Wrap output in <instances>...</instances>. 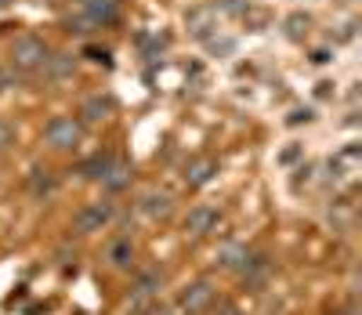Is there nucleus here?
Returning <instances> with one entry per match:
<instances>
[{
	"mask_svg": "<svg viewBox=\"0 0 362 315\" xmlns=\"http://www.w3.org/2000/svg\"><path fill=\"white\" fill-rule=\"evenodd\" d=\"M119 11H124V0H76V11L66 18V25H69V33L87 37L95 29L116 25Z\"/></svg>",
	"mask_w": 362,
	"mask_h": 315,
	"instance_id": "f257e3e1",
	"label": "nucleus"
},
{
	"mask_svg": "<svg viewBox=\"0 0 362 315\" xmlns=\"http://www.w3.org/2000/svg\"><path fill=\"white\" fill-rule=\"evenodd\" d=\"M47 55H51V44H47L44 37H37V33H22V37L11 40L8 66H15V69L25 73V76H33V73H40V66L47 62Z\"/></svg>",
	"mask_w": 362,
	"mask_h": 315,
	"instance_id": "f03ea898",
	"label": "nucleus"
},
{
	"mask_svg": "<svg viewBox=\"0 0 362 315\" xmlns=\"http://www.w3.org/2000/svg\"><path fill=\"white\" fill-rule=\"evenodd\" d=\"M214 301H218V282L206 279V275H199V279L185 282V287L177 290L174 311H177V315H206L210 308H214Z\"/></svg>",
	"mask_w": 362,
	"mask_h": 315,
	"instance_id": "7ed1b4c3",
	"label": "nucleus"
},
{
	"mask_svg": "<svg viewBox=\"0 0 362 315\" xmlns=\"http://www.w3.org/2000/svg\"><path fill=\"white\" fill-rule=\"evenodd\" d=\"M83 142V123L76 116H51L44 123V145L54 152H76Z\"/></svg>",
	"mask_w": 362,
	"mask_h": 315,
	"instance_id": "20e7f679",
	"label": "nucleus"
},
{
	"mask_svg": "<svg viewBox=\"0 0 362 315\" xmlns=\"http://www.w3.org/2000/svg\"><path fill=\"white\" fill-rule=\"evenodd\" d=\"M112 217H116V203L112 200H90L83 203L76 214H73V236H95L102 232L105 225H112Z\"/></svg>",
	"mask_w": 362,
	"mask_h": 315,
	"instance_id": "39448f33",
	"label": "nucleus"
},
{
	"mask_svg": "<svg viewBox=\"0 0 362 315\" xmlns=\"http://www.w3.org/2000/svg\"><path fill=\"white\" fill-rule=\"evenodd\" d=\"M134 210L145 217V222L167 225L177 214V200H174V193H167V188H145V193L138 196V203H134Z\"/></svg>",
	"mask_w": 362,
	"mask_h": 315,
	"instance_id": "423d86ee",
	"label": "nucleus"
},
{
	"mask_svg": "<svg viewBox=\"0 0 362 315\" xmlns=\"http://www.w3.org/2000/svg\"><path fill=\"white\" fill-rule=\"evenodd\" d=\"M218 225H221V207H214V203H196V207H189L185 222H181L185 236H192V239H206L210 232H218Z\"/></svg>",
	"mask_w": 362,
	"mask_h": 315,
	"instance_id": "0eeeda50",
	"label": "nucleus"
},
{
	"mask_svg": "<svg viewBox=\"0 0 362 315\" xmlns=\"http://www.w3.org/2000/svg\"><path fill=\"white\" fill-rule=\"evenodd\" d=\"M239 279H243V290H250V294H261L268 282H272V275H276V261H272V254H254L250 250V258H247V265L235 272Z\"/></svg>",
	"mask_w": 362,
	"mask_h": 315,
	"instance_id": "6e6552de",
	"label": "nucleus"
},
{
	"mask_svg": "<svg viewBox=\"0 0 362 315\" xmlns=\"http://www.w3.org/2000/svg\"><path fill=\"white\" fill-rule=\"evenodd\" d=\"M105 265H109L112 272L131 275V272L138 268V243H134V236H116V239L105 246Z\"/></svg>",
	"mask_w": 362,
	"mask_h": 315,
	"instance_id": "1a4fd4ad",
	"label": "nucleus"
},
{
	"mask_svg": "<svg viewBox=\"0 0 362 315\" xmlns=\"http://www.w3.org/2000/svg\"><path fill=\"white\" fill-rule=\"evenodd\" d=\"M163 287V268H134V282H131V304L134 308H145L153 304V297L160 294Z\"/></svg>",
	"mask_w": 362,
	"mask_h": 315,
	"instance_id": "9d476101",
	"label": "nucleus"
},
{
	"mask_svg": "<svg viewBox=\"0 0 362 315\" xmlns=\"http://www.w3.org/2000/svg\"><path fill=\"white\" fill-rule=\"evenodd\" d=\"M109 196H119V193H127V188L134 185V164L124 160V156H112V164L105 167L102 181H98Z\"/></svg>",
	"mask_w": 362,
	"mask_h": 315,
	"instance_id": "9b49d317",
	"label": "nucleus"
},
{
	"mask_svg": "<svg viewBox=\"0 0 362 315\" xmlns=\"http://www.w3.org/2000/svg\"><path fill=\"white\" fill-rule=\"evenodd\" d=\"M116 116V98L112 94H87V98L80 102V113H76V120L83 123H105V120H112Z\"/></svg>",
	"mask_w": 362,
	"mask_h": 315,
	"instance_id": "f8f14e48",
	"label": "nucleus"
},
{
	"mask_svg": "<svg viewBox=\"0 0 362 315\" xmlns=\"http://www.w3.org/2000/svg\"><path fill=\"white\" fill-rule=\"evenodd\" d=\"M76 55L73 51H51L47 55V62L40 66V76L47 80V84H62V80H69L73 73H76Z\"/></svg>",
	"mask_w": 362,
	"mask_h": 315,
	"instance_id": "ddd939ff",
	"label": "nucleus"
},
{
	"mask_svg": "<svg viewBox=\"0 0 362 315\" xmlns=\"http://www.w3.org/2000/svg\"><path fill=\"white\" fill-rule=\"evenodd\" d=\"M54 188H58V174L51 171V167H33L25 174V193L33 196V200H51L54 196Z\"/></svg>",
	"mask_w": 362,
	"mask_h": 315,
	"instance_id": "4468645a",
	"label": "nucleus"
},
{
	"mask_svg": "<svg viewBox=\"0 0 362 315\" xmlns=\"http://www.w3.org/2000/svg\"><path fill=\"white\" fill-rule=\"evenodd\" d=\"M218 178V160L214 156H196V160L185 164V185L189 188H206Z\"/></svg>",
	"mask_w": 362,
	"mask_h": 315,
	"instance_id": "2eb2a0df",
	"label": "nucleus"
},
{
	"mask_svg": "<svg viewBox=\"0 0 362 315\" xmlns=\"http://www.w3.org/2000/svg\"><path fill=\"white\" fill-rule=\"evenodd\" d=\"M247 258H250V246L239 243V239H225L218 246V268L221 272H239V268L247 265Z\"/></svg>",
	"mask_w": 362,
	"mask_h": 315,
	"instance_id": "dca6fc26",
	"label": "nucleus"
},
{
	"mask_svg": "<svg viewBox=\"0 0 362 315\" xmlns=\"http://www.w3.org/2000/svg\"><path fill=\"white\" fill-rule=\"evenodd\" d=\"M214 8H196V11H189V33L192 37H199V40H206V33H214Z\"/></svg>",
	"mask_w": 362,
	"mask_h": 315,
	"instance_id": "f3484780",
	"label": "nucleus"
},
{
	"mask_svg": "<svg viewBox=\"0 0 362 315\" xmlns=\"http://www.w3.org/2000/svg\"><path fill=\"white\" fill-rule=\"evenodd\" d=\"M112 156H116V152H95L90 160L80 164V178H83V181H102L105 167L112 164Z\"/></svg>",
	"mask_w": 362,
	"mask_h": 315,
	"instance_id": "a211bd4d",
	"label": "nucleus"
},
{
	"mask_svg": "<svg viewBox=\"0 0 362 315\" xmlns=\"http://www.w3.org/2000/svg\"><path fill=\"white\" fill-rule=\"evenodd\" d=\"M308 29H312V15H305V11H293V15L283 18V33H286V40H305V37H308Z\"/></svg>",
	"mask_w": 362,
	"mask_h": 315,
	"instance_id": "6ab92c4d",
	"label": "nucleus"
},
{
	"mask_svg": "<svg viewBox=\"0 0 362 315\" xmlns=\"http://www.w3.org/2000/svg\"><path fill=\"white\" fill-rule=\"evenodd\" d=\"M83 58H87V62H95V66H105V69H112V51H109V47L87 44V47H83Z\"/></svg>",
	"mask_w": 362,
	"mask_h": 315,
	"instance_id": "aec40b11",
	"label": "nucleus"
},
{
	"mask_svg": "<svg viewBox=\"0 0 362 315\" xmlns=\"http://www.w3.org/2000/svg\"><path fill=\"white\" fill-rule=\"evenodd\" d=\"M22 84H25V73H18L15 66H0V91H11Z\"/></svg>",
	"mask_w": 362,
	"mask_h": 315,
	"instance_id": "412c9836",
	"label": "nucleus"
},
{
	"mask_svg": "<svg viewBox=\"0 0 362 315\" xmlns=\"http://www.w3.org/2000/svg\"><path fill=\"white\" fill-rule=\"evenodd\" d=\"M15 138H18L15 123H8L4 116H0V156H4L8 149H15Z\"/></svg>",
	"mask_w": 362,
	"mask_h": 315,
	"instance_id": "4be33fe9",
	"label": "nucleus"
},
{
	"mask_svg": "<svg viewBox=\"0 0 362 315\" xmlns=\"http://www.w3.org/2000/svg\"><path fill=\"white\" fill-rule=\"evenodd\" d=\"M206 315H243V308H239L235 301H214V308H210Z\"/></svg>",
	"mask_w": 362,
	"mask_h": 315,
	"instance_id": "5701e85b",
	"label": "nucleus"
},
{
	"mask_svg": "<svg viewBox=\"0 0 362 315\" xmlns=\"http://www.w3.org/2000/svg\"><path fill=\"white\" fill-rule=\"evenodd\" d=\"M300 120H305V123H308V120H312V113H308V109H305V113H300V109H297V113L290 116V123H300Z\"/></svg>",
	"mask_w": 362,
	"mask_h": 315,
	"instance_id": "b1692460",
	"label": "nucleus"
},
{
	"mask_svg": "<svg viewBox=\"0 0 362 315\" xmlns=\"http://www.w3.org/2000/svg\"><path fill=\"white\" fill-rule=\"evenodd\" d=\"M145 315H177V311H174V308H148Z\"/></svg>",
	"mask_w": 362,
	"mask_h": 315,
	"instance_id": "393cba45",
	"label": "nucleus"
},
{
	"mask_svg": "<svg viewBox=\"0 0 362 315\" xmlns=\"http://www.w3.org/2000/svg\"><path fill=\"white\" fill-rule=\"evenodd\" d=\"M337 315H358V304H355V301H351V304H348V308H344V311H337Z\"/></svg>",
	"mask_w": 362,
	"mask_h": 315,
	"instance_id": "a878e982",
	"label": "nucleus"
},
{
	"mask_svg": "<svg viewBox=\"0 0 362 315\" xmlns=\"http://www.w3.org/2000/svg\"><path fill=\"white\" fill-rule=\"evenodd\" d=\"M8 8H11V0H0V15H4Z\"/></svg>",
	"mask_w": 362,
	"mask_h": 315,
	"instance_id": "bb28decb",
	"label": "nucleus"
}]
</instances>
